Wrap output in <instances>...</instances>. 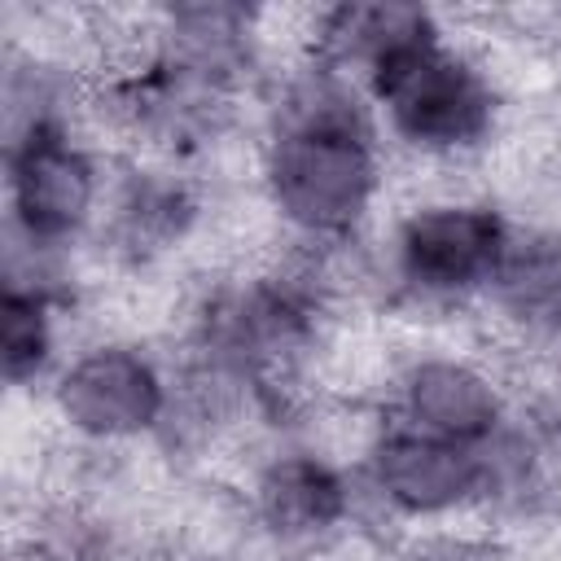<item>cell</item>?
Returning <instances> with one entry per match:
<instances>
[{"label": "cell", "instance_id": "1", "mask_svg": "<svg viewBox=\"0 0 561 561\" xmlns=\"http://www.w3.org/2000/svg\"><path fill=\"white\" fill-rule=\"evenodd\" d=\"M364 88L394 167H412L421 184L482 180L473 171L486 167L517 114L482 44L456 31L447 13L430 39L390 57Z\"/></svg>", "mask_w": 561, "mask_h": 561}, {"label": "cell", "instance_id": "10", "mask_svg": "<svg viewBox=\"0 0 561 561\" xmlns=\"http://www.w3.org/2000/svg\"><path fill=\"white\" fill-rule=\"evenodd\" d=\"M83 316V307L57 298L0 289V373L9 399H39L75 337L88 329Z\"/></svg>", "mask_w": 561, "mask_h": 561}, {"label": "cell", "instance_id": "11", "mask_svg": "<svg viewBox=\"0 0 561 561\" xmlns=\"http://www.w3.org/2000/svg\"><path fill=\"white\" fill-rule=\"evenodd\" d=\"M390 561H530V557L522 539L486 522H465V526H443V530L394 539Z\"/></svg>", "mask_w": 561, "mask_h": 561}, {"label": "cell", "instance_id": "8", "mask_svg": "<svg viewBox=\"0 0 561 561\" xmlns=\"http://www.w3.org/2000/svg\"><path fill=\"white\" fill-rule=\"evenodd\" d=\"M473 329L500 359L552 346L561 333V219H513V237L473 311Z\"/></svg>", "mask_w": 561, "mask_h": 561}, {"label": "cell", "instance_id": "5", "mask_svg": "<svg viewBox=\"0 0 561 561\" xmlns=\"http://www.w3.org/2000/svg\"><path fill=\"white\" fill-rule=\"evenodd\" d=\"M399 351L381 386V412L394 425L486 447L517 421L513 377L500 355L478 342L473 316L456 324L399 320Z\"/></svg>", "mask_w": 561, "mask_h": 561}, {"label": "cell", "instance_id": "3", "mask_svg": "<svg viewBox=\"0 0 561 561\" xmlns=\"http://www.w3.org/2000/svg\"><path fill=\"white\" fill-rule=\"evenodd\" d=\"M513 215L482 180L412 184L377 224L373 254L386 316L412 324L469 320L504 259Z\"/></svg>", "mask_w": 561, "mask_h": 561}, {"label": "cell", "instance_id": "2", "mask_svg": "<svg viewBox=\"0 0 561 561\" xmlns=\"http://www.w3.org/2000/svg\"><path fill=\"white\" fill-rule=\"evenodd\" d=\"M250 188L289 245H351L377 232L394 193V158L373 110L254 127Z\"/></svg>", "mask_w": 561, "mask_h": 561}, {"label": "cell", "instance_id": "9", "mask_svg": "<svg viewBox=\"0 0 561 561\" xmlns=\"http://www.w3.org/2000/svg\"><path fill=\"white\" fill-rule=\"evenodd\" d=\"M443 26L438 9L425 4H399V0H342V4H316L311 26V53L359 83H368L373 70H381L403 48L430 39Z\"/></svg>", "mask_w": 561, "mask_h": 561}, {"label": "cell", "instance_id": "13", "mask_svg": "<svg viewBox=\"0 0 561 561\" xmlns=\"http://www.w3.org/2000/svg\"><path fill=\"white\" fill-rule=\"evenodd\" d=\"M543 359H548V364H552V373H557V377H561V333H557V337H552V346H548V351H543Z\"/></svg>", "mask_w": 561, "mask_h": 561}, {"label": "cell", "instance_id": "7", "mask_svg": "<svg viewBox=\"0 0 561 561\" xmlns=\"http://www.w3.org/2000/svg\"><path fill=\"white\" fill-rule=\"evenodd\" d=\"M118 158L83 127H53L4 145V228L57 245L92 250Z\"/></svg>", "mask_w": 561, "mask_h": 561}, {"label": "cell", "instance_id": "6", "mask_svg": "<svg viewBox=\"0 0 561 561\" xmlns=\"http://www.w3.org/2000/svg\"><path fill=\"white\" fill-rule=\"evenodd\" d=\"M355 473H359L368 522L386 530V539L482 522V508H486L482 447L447 443V438L394 425L390 416L373 434Z\"/></svg>", "mask_w": 561, "mask_h": 561}, {"label": "cell", "instance_id": "4", "mask_svg": "<svg viewBox=\"0 0 561 561\" xmlns=\"http://www.w3.org/2000/svg\"><path fill=\"white\" fill-rule=\"evenodd\" d=\"M39 412L70 451H162L175 412V355L158 337L88 324L39 390Z\"/></svg>", "mask_w": 561, "mask_h": 561}, {"label": "cell", "instance_id": "12", "mask_svg": "<svg viewBox=\"0 0 561 561\" xmlns=\"http://www.w3.org/2000/svg\"><path fill=\"white\" fill-rule=\"evenodd\" d=\"M131 561H215V557H202V552H188V548H175V543H162V548H149Z\"/></svg>", "mask_w": 561, "mask_h": 561}]
</instances>
